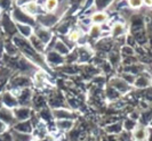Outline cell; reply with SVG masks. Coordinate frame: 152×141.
I'll return each instance as SVG.
<instances>
[{
  "instance_id": "1",
  "label": "cell",
  "mask_w": 152,
  "mask_h": 141,
  "mask_svg": "<svg viewBox=\"0 0 152 141\" xmlns=\"http://www.w3.org/2000/svg\"><path fill=\"white\" fill-rule=\"evenodd\" d=\"M112 87H113L114 89L121 91V92H126V91L129 90L128 83L125 80H121V79H114L113 81H112Z\"/></svg>"
},
{
  "instance_id": "2",
  "label": "cell",
  "mask_w": 152,
  "mask_h": 141,
  "mask_svg": "<svg viewBox=\"0 0 152 141\" xmlns=\"http://www.w3.org/2000/svg\"><path fill=\"white\" fill-rule=\"evenodd\" d=\"M14 17L20 23H26V22H32V18L30 15H28L25 12H22L20 9L14 10Z\"/></svg>"
},
{
  "instance_id": "3",
  "label": "cell",
  "mask_w": 152,
  "mask_h": 141,
  "mask_svg": "<svg viewBox=\"0 0 152 141\" xmlns=\"http://www.w3.org/2000/svg\"><path fill=\"white\" fill-rule=\"evenodd\" d=\"M146 137H148V132L143 127H138L134 131V138L137 141H144Z\"/></svg>"
},
{
  "instance_id": "4",
  "label": "cell",
  "mask_w": 152,
  "mask_h": 141,
  "mask_svg": "<svg viewBox=\"0 0 152 141\" xmlns=\"http://www.w3.org/2000/svg\"><path fill=\"white\" fill-rule=\"evenodd\" d=\"M37 9H38V6H37V4H36V2H33V1H31V2H29L28 5H25L24 12H25L28 15L31 16V15H33V14H36Z\"/></svg>"
},
{
  "instance_id": "5",
  "label": "cell",
  "mask_w": 152,
  "mask_h": 141,
  "mask_svg": "<svg viewBox=\"0 0 152 141\" xmlns=\"http://www.w3.org/2000/svg\"><path fill=\"white\" fill-rule=\"evenodd\" d=\"M4 103L8 107H13V106H16V104H17L15 98L12 95H9V93H5L4 95Z\"/></svg>"
},
{
  "instance_id": "6",
  "label": "cell",
  "mask_w": 152,
  "mask_h": 141,
  "mask_svg": "<svg viewBox=\"0 0 152 141\" xmlns=\"http://www.w3.org/2000/svg\"><path fill=\"white\" fill-rule=\"evenodd\" d=\"M107 20V16L104 13H96L91 16V21L94 23H104Z\"/></svg>"
},
{
  "instance_id": "7",
  "label": "cell",
  "mask_w": 152,
  "mask_h": 141,
  "mask_svg": "<svg viewBox=\"0 0 152 141\" xmlns=\"http://www.w3.org/2000/svg\"><path fill=\"white\" fill-rule=\"evenodd\" d=\"M38 38L44 42V43H47L48 42V40L50 39V34L48 33V31H45V30H39L38 31Z\"/></svg>"
},
{
  "instance_id": "8",
  "label": "cell",
  "mask_w": 152,
  "mask_h": 141,
  "mask_svg": "<svg viewBox=\"0 0 152 141\" xmlns=\"http://www.w3.org/2000/svg\"><path fill=\"white\" fill-rule=\"evenodd\" d=\"M17 27H18V30L21 31V33H22L23 35H25V37H30L31 35V27L29 25H22V24H17Z\"/></svg>"
},
{
  "instance_id": "9",
  "label": "cell",
  "mask_w": 152,
  "mask_h": 141,
  "mask_svg": "<svg viewBox=\"0 0 152 141\" xmlns=\"http://www.w3.org/2000/svg\"><path fill=\"white\" fill-rule=\"evenodd\" d=\"M57 7V0H47L45 4V8L47 12H53Z\"/></svg>"
},
{
  "instance_id": "10",
  "label": "cell",
  "mask_w": 152,
  "mask_h": 141,
  "mask_svg": "<svg viewBox=\"0 0 152 141\" xmlns=\"http://www.w3.org/2000/svg\"><path fill=\"white\" fill-rule=\"evenodd\" d=\"M31 40H32V45L34 46V48L38 49L39 51H41V49H42V47H44L45 43H44L39 38H36V37H33Z\"/></svg>"
},
{
  "instance_id": "11",
  "label": "cell",
  "mask_w": 152,
  "mask_h": 141,
  "mask_svg": "<svg viewBox=\"0 0 152 141\" xmlns=\"http://www.w3.org/2000/svg\"><path fill=\"white\" fill-rule=\"evenodd\" d=\"M124 31H125V27L122 24H115L113 27V35H120L124 33Z\"/></svg>"
},
{
  "instance_id": "12",
  "label": "cell",
  "mask_w": 152,
  "mask_h": 141,
  "mask_svg": "<svg viewBox=\"0 0 152 141\" xmlns=\"http://www.w3.org/2000/svg\"><path fill=\"white\" fill-rule=\"evenodd\" d=\"M128 5L132 8H140L143 5V0H128Z\"/></svg>"
},
{
  "instance_id": "13",
  "label": "cell",
  "mask_w": 152,
  "mask_h": 141,
  "mask_svg": "<svg viewBox=\"0 0 152 141\" xmlns=\"http://www.w3.org/2000/svg\"><path fill=\"white\" fill-rule=\"evenodd\" d=\"M55 49H56L58 52H61V54H68L69 52L68 48L63 45L62 42H57V45H56V47H55Z\"/></svg>"
},
{
  "instance_id": "14",
  "label": "cell",
  "mask_w": 152,
  "mask_h": 141,
  "mask_svg": "<svg viewBox=\"0 0 152 141\" xmlns=\"http://www.w3.org/2000/svg\"><path fill=\"white\" fill-rule=\"evenodd\" d=\"M16 114H20V115H16V117H18V119H25V117L29 116V111L23 108V109L16 111Z\"/></svg>"
},
{
  "instance_id": "15",
  "label": "cell",
  "mask_w": 152,
  "mask_h": 141,
  "mask_svg": "<svg viewBox=\"0 0 152 141\" xmlns=\"http://www.w3.org/2000/svg\"><path fill=\"white\" fill-rule=\"evenodd\" d=\"M111 1L112 0H96V4H97V7L99 8H104L107 7Z\"/></svg>"
},
{
  "instance_id": "16",
  "label": "cell",
  "mask_w": 152,
  "mask_h": 141,
  "mask_svg": "<svg viewBox=\"0 0 152 141\" xmlns=\"http://www.w3.org/2000/svg\"><path fill=\"white\" fill-rule=\"evenodd\" d=\"M10 5V0H0V8H8Z\"/></svg>"
},
{
  "instance_id": "17",
  "label": "cell",
  "mask_w": 152,
  "mask_h": 141,
  "mask_svg": "<svg viewBox=\"0 0 152 141\" xmlns=\"http://www.w3.org/2000/svg\"><path fill=\"white\" fill-rule=\"evenodd\" d=\"M79 35H80V34H79L77 31H75V32H72V33H71V35H70V39H71L72 41H77V40L79 39Z\"/></svg>"
},
{
  "instance_id": "18",
  "label": "cell",
  "mask_w": 152,
  "mask_h": 141,
  "mask_svg": "<svg viewBox=\"0 0 152 141\" xmlns=\"http://www.w3.org/2000/svg\"><path fill=\"white\" fill-rule=\"evenodd\" d=\"M31 1H32V0H16V4H17L18 6H24V5H28Z\"/></svg>"
},
{
  "instance_id": "19",
  "label": "cell",
  "mask_w": 152,
  "mask_h": 141,
  "mask_svg": "<svg viewBox=\"0 0 152 141\" xmlns=\"http://www.w3.org/2000/svg\"><path fill=\"white\" fill-rule=\"evenodd\" d=\"M124 52L127 54V55H133L134 54V51L132 50V48H129V47H125L124 48Z\"/></svg>"
},
{
  "instance_id": "20",
  "label": "cell",
  "mask_w": 152,
  "mask_h": 141,
  "mask_svg": "<svg viewBox=\"0 0 152 141\" xmlns=\"http://www.w3.org/2000/svg\"><path fill=\"white\" fill-rule=\"evenodd\" d=\"M57 57H58V56H57V55L55 54V63H62V59H61V58H60V59H57ZM49 58H54L53 54H50V55H49ZM52 60L54 61V59H52Z\"/></svg>"
},
{
  "instance_id": "21",
  "label": "cell",
  "mask_w": 152,
  "mask_h": 141,
  "mask_svg": "<svg viewBox=\"0 0 152 141\" xmlns=\"http://www.w3.org/2000/svg\"><path fill=\"white\" fill-rule=\"evenodd\" d=\"M1 54H2V41L0 39V56H1Z\"/></svg>"
},
{
  "instance_id": "22",
  "label": "cell",
  "mask_w": 152,
  "mask_h": 141,
  "mask_svg": "<svg viewBox=\"0 0 152 141\" xmlns=\"http://www.w3.org/2000/svg\"><path fill=\"white\" fill-rule=\"evenodd\" d=\"M0 127H2V123L1 122H0Z\"/></svg>"
},
{
  "instance_id": "23",
  "label": "cell",
  "mask_w": 152,
  "mask_h": 141,
  "mask_svg": "<svg viewBox=\"0 0 152 141\" xmlns=\"http://www.w3.org/2000/svg\"><path fill=\"white\" fill-rule=\"evenodd\" d=\"M151 125H152V119H151Z\"/></svg>"
},
{
  "instance_id": "24",
  "label": "cell",
  "mask_w": 152,
  "mask_h": 141,
  "mask_svg": "<svg viewBox=\"0 0 152 141\" xmlns=\"http://www.w3.org/2000/svg\"><path fill=\"white\" fill-rule=\"evenodd\" d=\"M32 141H37V140H32Z\"/></svg>"
}]
</instances>
